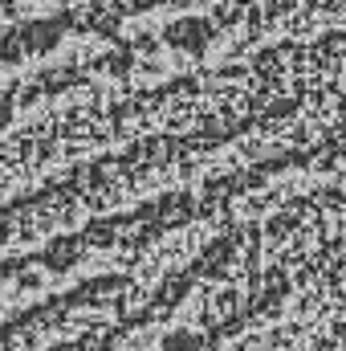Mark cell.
Here are the masks:
<instances>
[{"label": "cell", "instance_id": "6da1fadb", "mask_svg": "<svg viewBox=\"0 0 346 351\" xmlns=\"http://www.w3.org/2000/svg\"><path fill=\"white\" fill-rule=\"evenodd\" d=\"M168 41L179 49H191V53H204L208 41H212V25L208 21H175L168 29Z\"/></svg>", "mask_w": 346, "mask_h": 351}, {"label": "cell", "instance_id": "7a4b0ae2", "mask_svg": "<svg viewBox=\"0 0 346 351\" xmlns=\"http://www.w3.org/2000/svg\"><path fill=\"white\" fill-rule=\"evenodd\" d=\"M16 37H21V45H25L29 53H45V49H53V45L62 41V21H33V25H25Z\"/></svg>", "mask_w": 346, "mask_h": 351}, {"label": "cell", "instance_id": "3957f363", "mask_svg": "<svg viewBox=\"0 0 346 351\" xmlns=\"http://www.w3.org/2000/svg\"><path fill=\"white\" fill-rule=\"evenodd\" d=\"M78 250H82V241H78V237H66V241H53V245L45 250V262L53 265V269H70V265L78 262Z\"/></svg>", "mask_w": 346, "mask_h": 351}, {"label": "cell", "instance_id": "277c9868", "mask_svg": "<svg viewBox=\"0 0 346 351\" xmlns=\"http://www.w3.org/2000/svg\"><path fill=\"white\" fill-rule=\"evenodd\" d=\"M196 348H200V339L187 335V331H179V335H172V339L163 343V351H196Z\"/></svg>", "mask_w": 346, "mask_h": 351}]
</instances>
